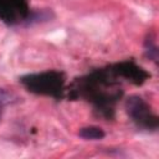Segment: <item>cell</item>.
<instances>
[{
    "label": "cell",
    "instance_id": "cell-1",
    "mask_svg": "<svg viewBox=\"0 0 159 159\" xmlns=\"http://www.w3.org/2000/svg\"><path fill=\"white\" fill-rule=\"evenodd\" d=\"M21 83L34 93L57 97L63 88L65 77L62 72L47 71L41 73L27 75L21 78Z\"/></svg>",
    "mask_w": 159,
    "mask_h": 159
},
{
    "label": "cell",
    "instance_id": "cell-2",
    "mask_svg": "<svg viewBox=\"0 0 159 159\" xmlns=\"http://www.w3.org/2000/svg\"><path fill=\"white\" fill-rule=\"evenodd\" d=\"M125 109L128 116L139 127L143 128H155L157 117L152 113L149 104L139 96H130L125 101Z\"/></svg>",
    "mask_w": 159,
    "mask_h": 159
},
{
    "label": "cell",
    "instance_id": "cell-3",
    "mask_svg": "<svg viewBox=\"0 0 159 159\" xmlns=\"http://www.w3.org/2000/svg\"><path fill=\"white\" fill-rule=\"evenodd\" d=\"M30 15L27 0H0V20L7 25L25 22Z\"/></svg>",
    "mask_w": 159,
    "mask_h": 159
},
{
    "label": "cell",
    "instance_id": "cell-4",
    "mask_svg": "<svg viewBox=\"0 0 159 159\" xmlns=\"http://www.w3.org/2000/svg\"><path fill=\"white\" fill-rule=\"evenodd\" d=\"M78 135L86 140H98L104 138L106 133L102 128L96 127V125H89V127H83L80 129Z\"/></svg>",
    "mask_w": 159,
    "mask_h": 159
},
{
    "label": "cell",
    "instance_id": "cell-5",
    "mask_svg": "<svg viewBox=\"0 0 159 159\" xmlns=\"http://www.w3.org/2000/svg\"><path fill=\"white\" fill-rule=\"evenodd\" d=\"M16 101H17V97L12 92H10V91L0 87V104L1 106L11 104V103H14Z\"/></svg>",
    "mask_w": 159,
    "mask_h": 159
},
{
    "label": "cell",
    "instance_id": "cell-6",
    "mask_svg": "<svg viewBox=\"0 0 159 159\" xmlns=\"http://www.w3.org/2000/svg\"><path fill=\"white\" fill-rule=\"evenodd\" d=\"M2 107H4V106L0 104V119H1V117H2Z\"/></svg>",
    "mask_w": 159,
    "mask_h": 159
}]
</instances>
